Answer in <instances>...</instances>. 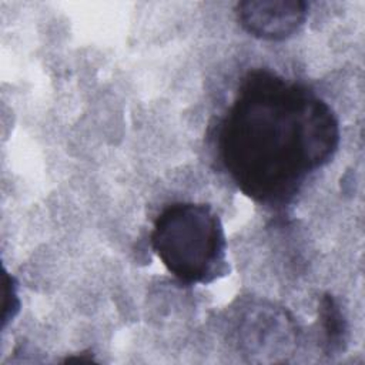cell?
Wrapping results in <instances>:
<instances>
[{"instance_id":"cell-4","label":"cell","mask_w":365,"mask_h":365,"mask_svg":"<svg viewBox=\"0 0 365 365\" xmlns=\"http://www.w3.org/2000/svg\"><path fill=\"white\" fill-rule=\"evenodd\" d=\"M308 9L309 4L302 0H248L235 6V16L248 34L267 41H282L304 26Z\"/></svg>"},{"instance_id":"cell-5","label":"cell","mask_w":365,"mask_h":365,"mask_svg":"<svg viewBox=\"0 0 365 365\" xmlns=\"http://www.w3.org/2000/svg\"><path fill=\"white\" fill-rule=\"evenodd\" d=\"M319 322L327 352H341L346 342V321L332 295L325 294L319 302Z\"/></svg>"},{"instance_id":"cell-6","label":"cell","mask_w":365,"mask_h":365,"mask_svg":"<svg viewBox=\"0 0 365 365\" xmlns=\"http://www.w3.org/2000/svg\"><path fill=\"white\" fill-rule=\"evenodd\" d=\"M4 284V302H3V327L9 319H13L14 315L20 309V299L17 297V285L11 275L4 272L3 275Z\"/></svg>"},{"instance_id":"cell-1","label":"cell","mask_w":365,"mask_h":365,"mask_svg":"<svg viewBox=\"0 0 365 365\" xmlns=\"http://www.w3.org/2000/svg\"><path fill=\"white\" fill-rule=\"evenodd\" d=\"M339 123L307 86L255 68L241 80L217 133V154L240 191L264 205L289 202L338 150Z\"/></svg>"},{"instance_id":"cell-2","label":"cell","mask_w":365,"mask_h":365,"mask_svg":"<svg viewBox=\"0 0 365 365\" xmlns=\"http://www.w3.org/2000/svg\"><path fill=\"white\" fill-rule=\"evenodd\" d=\"M150 241L164 267L184 284H210L227 272L224 227L208 204L165 207L154 221Z\"/></svg>"},{"instance_id":"cell-3","label":"cell","mask_w":365,"mask_h":365,"mask_svg":"<svg viewBox=\"0 0 365 365\" xmlns=\"http://www.w3.org/2000/svg\"><path fill=\"white\" fill-rule=\"evenodd\" d=\"M297 341L295 322L287 311L275 307H255L240 324V342L255 362L287 361Z\"/></svg>"}]
</instances>
